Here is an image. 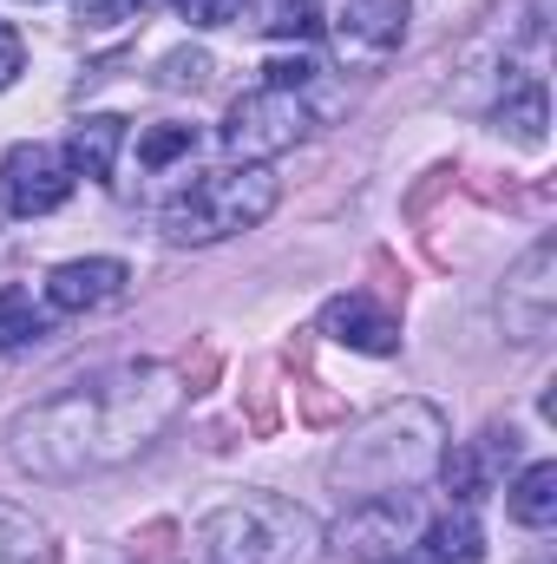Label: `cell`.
Returning a JSON list of instances; mask_svg holds the SVG:
<instances>
[{"label":"cell","instance_id":"cell-5","mask_svg":"<svg viewBox=\"0 0 557 564\" xmlns=\"http://www.w3.org/2000/svg\"><path fill=\"white\" fill-rule=\"evenodd\" d=\"M335 99H315V86H256L230 106L223 119V151L237 164H270L288 144H302L315 126H328Z\"/></svg>","mask_w":557,"mask_h":564},{"label":"cell","instance_id":"cell-13","mask_svg":"<svg viewBox=\"0 0 557 564\" xmlns=\"http://www.w3.org/2000/svg\"><path fill=\"white\" fill-rule=\"evenodd\" d=\"M419 545L433 564H485V532H479L472 506H452L433 525H419Z\"/></svg>","mask_w":557,"mask_h":564},{"label":"cell","instance_id":"cell-27","mask_svg":"<svg viewBox=\"0 0 557 564\" xmlns=\"http://www.w3.org/2000/svg\"><path fill=\"white\" fill-rule=\"evenodd\" d=\"M394 564H407V558H394Z\"/></svg>","mask_w":557,"mask_h":564},{"label":"cell","instance_id":"cell-10","mask_svg":"<svg viewBox=\"0 0 557 564\" xmlns=\"http://www.w3.org/2000/svg\"><path fill=\"white\" fill-rule=\"evenodd\" d=\"M125 282H132V270H125L119 257H79V263H59V270L46 276V308H53V315H86V308L119 302Z\"/></svg>","mask_w":557,"mask_h":564},{"label":"cell","instance_id":"cell-19","mask_svg":"<svg viewBox=\"0 0 557 564\" xmlns=\"http://www.w3.org/2000/svg\"><path fill=\"white\" fill-rule=\"evenodd\" d=\"M197 151V126H151L139 139V164L144 171H171L177 158H190Z\"/></svg>","mask_w":557,"mask_h":564},{"label":"cell","instance_id":"cell-8","mask_svg":"<svg viewBox=\"0 0 557 564\" xmlns=\"http://www.w3.org/2000/svg\"><path fill=\"white\" fill-rule=\"evenodd\" d=\"M414 532H419L414 492L361 499V506H348V519H341V552L354 564H394V558H407Z\"/></svg>","mask_w":557,"mask_h":564},{"label":"cell","instance_id":"cell-17","mask_svg":"<svg viewBox=\"0 0 557 564\" xmlns=\"http://www.w3.org/2000/svg\"><path fill=\"white\" fill-rule=\"evenodd\" d=\"M0 564H46V525L0 499Z\"/></svg>","mask_w":557,"mask_h":564},{"label":"cell","instance_id":"cell-3","mask_svg":"<svg viewBox=\"0 0 557 564\" xmlns=\"http://www.w3.org/2000/svg\"><path fill=\"white\" fill-rule=\"evenodd\" d=\"M321 519L276 492H243L217 506L197 525V564H315L321 558Z\"/></svg>","mask_w":557,"mask_h":564},{"label":"cell","instance_id":"cell-23","mask_svg":"<svg viewBox=\"0 0 557 564\" xmlns=\"http://www.w3.org/2000/svg\"><path fill=\"white\" fill-rule=\"evenodd\" d=\"M20 73H26V46H20V33H13V26H0V93H7Z\"/></svg>","mask_w":557,"mask_h":564},{"label":"cell","instance_id":"cell-26","mask_svg":"<svg viewBox=\"0 0 557 564\" xmlns=\"http://www.w3.org/2000/svg\"><path fill=\"white\" fill-rule=\"evenodd\" d=\"M26 7H40V0H26Z\"/></svg>","mask_w":557,"mask_h":564},{"label":"cell","instance_id":"cell-20","mask_svg":"<svg viewBox=\"0 0 557 564\" xmlns=\"http://www.w3.org/2000/svg\"><path fill=\"white\" fill-rule=\"evenodd\" d=\"M210 79V53H164L157 59V86H204Z\"/></svg>","mask_w":557,"mask_h":564},{"label":"cell","instance_id":"cell-9","mask_svg":"<svg viewBox=\"0 0 557 564\" xmlns=\"http://www.w3.org/2000/svg\"><path fill=\"white\" fill-rule=\"evenodd\" d=\"M414 20V0H348V13L335 20V53L348 66H381L401 53Z\"/></svg>","mask_w":557,"mask_h":564},{"label":"cell","instance_id":"cell-14","mask_svg":"<svg viewBox=\"0 0 557 564\" xmlns=\"http://www.w3.org/2000/svg\"><path fill=\"white\" fill-rule=\"evenodd\" d=\"M505 512H512V525H525V532L557 525V466H551V459L525 466V473L505 486Z\"/></svg>","mask_w":557,"mask_h":564},{"label":"cell","instance_id":"cell-25","mask_svg":"<svg viewBox=\"0 0 557 564\" xmlns=\"http://www.w3.org/2000/svg\"><path fill=\"white\" fill-rule=\"evenodd\" d=\"M132 7H164V0H132Z\"/></svg>","mask_w":557,"mask_h":564},{"label":"cell","instance_id":"cell-16","mask_svg":"<svg viewBox=\"0 0 557 564\" xmlns=\"http://www.w3.org/2000/svg\"><path fill=\"white\" fill-rule=\"evenodd\" d=\"M499 132H512L518 144H545V86L538 79H518L499 99Z\"/></svg>","mask_w":557,"mask_h":564},{"label":"cell","instance_id":"cell-1","mask_svg":"<svg viewBox=\"0 0 557 564\" xmlns=\"http://www.w3.org/2000/svg\"><path fill=\"white\" fill-rule=\"evenodd\" d=\"M190 388L171 361H125L73 381L66 394L26 408L7 426V453L33 479H86L139 459L164 426L184 414Z\"/></svg>","mask_w":557,"mask_h":564},{"label":"cell","instance_id":"cell-12","mask_svg":"<svg viewBox=\"0 0 557 564\" xmlns=\"http://www.w3.org/2000/svg\"><path fill=\"white\" fill-rule=\"evenodd\" d=\"M119 144H125V119H112V112H99V119H86L73 139H66V164H73V177H92V184H112V164H119Z\"/></svg>","mask_w":557,"mask_h":564},{"label":"cell","instance_id":"cell-22","mask_svg":"<svg viewBox=\"0 0 557 564\" xmlns=\"http://www.w3.org/2000/svg\"><path fill=\"white\" fill-rule=\"evenodd\" d=\"M263 73H270L263 86H315V79H321V66H315V59H270Z\"/></svg>","mask_w":557,"mask_h":564},{"label":"cell","instance_id":"cell-11","mask_svg":"<svg viewBox=\"0 0 557 564\" xmlns=\"http://www.w3.org/2000/svg\"><path fill=\"white\" fill-rule=\"evenodd\" d=\"M321 335H335V341H348V348H361V355H394V348H401V322H394L381 302H368L361 289H354V295H335V302L321 308Z\"/></svg>","mask_w":557,"mask_h":564},{"label":"cell","instance_id":"cell-18","mask_svg":"<svg viewBox=\"0 0 557 564\" xmlns=\"http://www.w3.org/2000/svg\"><path fill=\"white\" fill-rule=\"evenodd\" d=\"M256 26L270 40H308L321 26V0H256Z\"/></svg>","mask_w":557,"mask_h":564},{"label":"cell","instance_id":"cell-6","mask_svg":"<svg viewBox=\"0 0 557 564\" xmlns=\"http://www.w3.org/2000/svg\"><path fill=\"white\" fill-rule=\"evenodd\" d=\"M73 164L59 144H13L0 158V210L7 217H46L73 197Z\"/></svg>","mask_w":557,"mask_h":564},{"label":"cell","instance_id":"cell-24","mask_svg":"<svg viewBox=\"0 0 557 564\" xmlns=\"http://www.w3.org/2000/svg\"><path fill=\"white\" fill-rule=\"evenodd\" d=\"M125 13H139L132 0H86L79 7V20H92V26H112V20H125Z\"/></svg>","mask_w":557,"mask_h":564},{"label":"cell","instance_id":"cell-4","mask_svg":"<svg viewBox=\"0 0 557 564\" xmlns=\"http://www.w3.org/2000/svg\"><path fill=\"white\" fill-rule=\"evenodd\" d=\"M276 197L282 184L270 164H230V171H210L190 191H177L157 224L171 243H223L237 230H256L276 210Z\"/></svg>","mask_w":557,"mask_h":564},{"label":"cell","instance_id":"cell-15","mask_svg":"<svg viewBox=\"0 0 557 564\" xmlns=\"http://www.w3.org/2000/svg\"><path fill=\"white\" fill-rule=\"evenodd\" d=\"M40 335H53V308H46V302H33V289H26V282H7V289H0V355L33 348Z\"/></svg>","mask_w":557,"mask_h":564},{"label":"cell","instance_id":"cell-21","mask_svg":"<svg viewBox=\"0 0 557 564\" xmlns=\"http://www.w3.org/2000/svg\"><path fill=\"white\" fill-rule=\"evenodd\" d=\"M190 26H230V20H243V7L250 0H171Z\"/></svg>","mask_w":557,"mask_h":564},{"label":"cell","instance_id":"cell-7","mask_svg":"<svg viewBox=\"0 0 557 564\" xmlns=\"http://www.w3.org/2000/svg\"><path fill=\"white\" fill-rule=\"evenodd\" d=\"M499 308H505V335L512 341H545L557 322V243L551 237H538L525 257H518V270L505 276V295H499Z\"/></svg>","mask_w":557,"mask_h":564},{"label":"cell","instance_id":"cell-2","mask_svg":"<svg viewBox=\"0 0 557 564\" xmlns=\"http://www.w3.org/2000/svg\"><path fill=\"white\" fill-rule=\"evenodd\" d=\"M439 453H446V421H439V408H426V401H394V408L368 414V421L335 446L328 486H335L348 506L387 499V492H414L419 479L439 466Z\"/></svg>","mask_w":557,"mask_h":564}]
</instances>
